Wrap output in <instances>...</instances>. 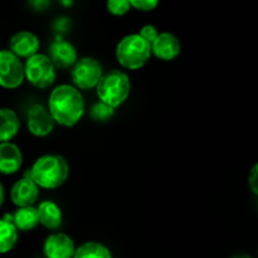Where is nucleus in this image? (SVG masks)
Listing matches in <instances>:
<instances>
[{
	"instance_id": "1",
	"label": "nucleus",
	"mask_w": 258,
	"mask_h": 258,
	"mask_svg": "<svg viewBox=\"0 0 258 258\" xmlns=\"http://www.w3.org/2000/svg\"><path fill=\"white\" fill-rule=\"evenodd\" d=\"M48 111L55 123L64 127H73L85 115V98L81 91L72 85H59L50 92Z\"/></svg>"
},
{
	"instance_id": "2",
	"label": "nucleus",
	"mask_w": 258,
	"mask_h": 258,
	"mask_svg": "<svg viewBox=\"0 0 258 258\" xmlns=\"http://www.w3.org/2000/svg\"><path fill=\"white\" fill-rule=\"evenodd\" d=\"M24 176L32 179L38 188L57 189L68 180L70 164L62 155L44 154L33 163Z\"/></svg>"
},
{
	"instance_id": "3",
	"label": "nucleus",
	"mask_w": 258,
	"mask_h": 258,
	"mask_svg": "<svg viewBox=\"0 0 258 258\" xmlns=\"http://www.w3.org/2000/svg\"><path fill=\"white\" fill-rule=\"evenodd\" d=\"M96 90L100 102L115 110L128 98L131 91L130 77L123 71L111 70L103 73Z\"/></svg>"
},
{
	"instance_id": "4",
	"label": "nucleus",
	"mask_w": 258,
	"mask_h": 258,
	"mask_svg": "<svg viewBox=\"0 0 258 258\" xmlns=\"http://www.w3.org/2000/svg\"><path fill=\"white\" fill-rule=\"evenodd\" d=\"M150 57V44L139 34L125 35L116 47V58L125 70H140L149 62Z\"/></svg>"
},
{
	"instance_id": "5",
	"label": "nucleus",
	"mask_w": 258,
	"mask_h": 258,
	"mask_svg": "<svg viewBox=\"0 0 258 258\" xmlns=\"http://www.w3.org/2000/svg\"><path fill=\"white\" fill-rule=\"evenodd\" d=\"M24 76L30 85L45 90L54 85L57 71L47 54L37 53L24 62Z\"/></svg>"
},
{
	"instance_id": "6",
	"label": "nucleus",
	"mask_w": 258,
	"mask_h": 258,
	"mask_svg": "<svg viewBox=\"0 0 258 258\" xmlns=\"http://www.w3.org/2000/svg\"><path fill=\"white\" fill-rule=\"evenodd\" d=\"M103 75L100 60L93 57H82L71 68V81L73 87L80 90H92L100 82Z\"/></svg>"
},
{
	"instance_id": "7",
	"label": "nucleus",
	"mask_w": 258,
	"mask_h": 258,
	"mask_svg": "<svg viewBox=\"0 0 258 258\" xmlns=\"http://www.w3.org/2000/svg\"><path fill=\"white\" fill-rule=\"evenodd\" d=\"M25 81L24 63L9 49H0V87L15 90Z\"/></svg>"
},
{
	"instance_id": "8",
	"label": "nucleus",
	"mask_w": 258,
	"mask_h": 258,
	"mask_svg": "<svg viewBox=\"0 0 258 258\" xmlns=\"http://www.w3.org/2000/svg\"><path fill=\"white\" fill-rule=\"evenodd\" d=\"M27 126L32 135L37 138H45L54 130L55 122L45 106L35 103L28 110Z\"/></svg>"
},
{
	"instance_id": "9",
	"label": "nucleus",
	"mask_w": 258,
	"mask_h": 258,
	"mask_svg": "<svg viewBox=\"0 0 258 258\" xmlns=\"http://www.w3.org/2000/svg\"><path fill=\"white\" fill-rule=\"evenodd\" d=\"M76 244L68 234L55 232L49 234L43 243L45 258H73Z\"/></svg>"
},
{
	"instance_id": "10",
	"label": "nucleus",
	"mask_w": 258,
	"mask_h": 258,
	"mask_svg": "<svg viewBox=\"0 0 258 258\" xmlns=\"http://www.w3.org/2000/svg\"><path fill=\"white\" fill-rule=\"evenodd\" d=\"M48 58L53 63L55 70L57 68H59V70H68V68H72L75 63L77 62V49L68 40L55 39L50 44Z\"/></svg>"
},
{
	"instance_id": "11",
	"label": "nucleus",
	"mask_w": 258,
	"mask_h": 258,
	"mask_svg": "<svg viewBox=\"0 0 258 258\" xmlns=\"http://www.w3.org/2000/svg\"><path fill=\"white\" fill-rule=\"evenodd\" d=\"M40 40L33 32L29 30H20L15 33L9 42V50L13 54L17 55L19 59L22 58L33 57L34 54L39 53Z\"/></svg>"
},
{
	"instance_id": "12",
	"label": "nucleus",
	"mask_w": 258,
	"mask_h": 258,
	"mask_svg": "<svg viewBox=\"0 0 258 258\" xmlns=\"http://www.w3.org/2000/svg\"><path fill=\"white\" fill-rule=\"evenodd\" d=\"M39 198V188L30 178L23 176L10 189V199L18 208L33 207Z\"/></svg>"
},
{
	"instance_id": "13",
	"label": "nucleus",
	"mask_w": 258,
	"mask_h": 258,
	"mask_svg": "<svg viewBox=\"0 0 258 258\" xmlns=\"http://www.w3.org/2000/svg\"><path fill=\"white\" fill-rule=\"evenodd\" d=\"M151 55L161 60H173L180 54L181 43L173 33H159L156 39L150 44Z\"/></svg>"
},
{
	"instance_id": "14",
	"label": "nucleus",
	"mask_w": 258,
	"mask_h": 258,
	"mask_svg": "<svg viewBox=\"0 0 258 258\" xmlns=\"http://www.w3.org/2000/svg\"><path fill=\"white\" fill-rule=\"evenodd\" d=\"M23 165V154L14 143H0V173L13 175Z\"/></svg>"
},
{
	"instance_id": "15",
	"label": "nucleus",
	"mask_w": 258,
	"mask_h": 258,
	"mask_svg": "<svg viewBox=\"0 0 258 258\" xmlns=\"http://www.w3.org/2000/svg\"><path fill=\"white\" fill-rule=\"evenodd\" d=\"M39 224L49 231H57L63 222V213L59 206L53 201H44L37 207Z\"/></svg>"
},
{
	"instance_id": "16",
	"label": "nucleus",
	"mask_w": 258,
	"mask_h": 258,
	"mask_svg": "<svg viewBox=\"0 0 258 258\" xmlns=\"http://www.w3.org/2000/svg\"><path fill=\"white\" fill-rule=\"evenodd\" d=\"M20 130V120L14 110L0 107V143H10Z\"/></svg>"
},
{
	"instance_id": "17",
	"label": "nucleus",
	"mask_w": 258,
	"mask_h": 258,
	"mask_svg": "<svg viewBox=\"0 0 258 258\" xmlns=\"http://www.w3.org/2000/svg\"><path fill=\"white\" fill-rule=\"evenodd\" d=\"M12 217L13 224H14L18 231H32L39 224L37 207L34 206L18 208Z\"/></svg>"
},
{
	"instance_id": "18",
	"label": "nucleus",
	"mask_w": 258,
	"mask_h": 258,
	"mask_svg": "<svg viewBox=\"0 0 258 258\" xmlns=\"http://www.w3.org/2000/svg\"><path fill=\"white\" fill-rule=\"evenodd\" d=\"M19 231L14 224L4 218L0 219V254H5L12 251L18 243Z\"/></svg>"
},
{
	"instance_id": "19",
	"label": "nucleus",
	"mask_w": 258,
	"mask_h": 258,
	"mask_svg": "<svg viewBox=\"0 0 258 258\" xmlns=\"http://www.w3.org/2000/svg\"><path fill=\"white\" fill-rule=\"evenodd\" d=\"M73 258H112L107 246L101 242H85L76 248Z\"/></svg>"
},
{
	"instance_id": "20",
	"label": "nucleus",
	"mask_w": 258,
	"mask_h": 258,
	"mask_svg": "<svg viewBox=\"0 0 258 258\" xmlns=\"http://www.w3.org/2000/svg\"><path fill=\"white\" fill-rule=\"evenodd\" d=\"M113 113H115V110H113V108H111L110 106L105 105V103L100 102V101H98L97 103H95L90 111L91 117H92L95 121L110 120V118L113 116Z\"/></svg>"
},
{
	"instance_id": "21",
	"label": "nucleus",
	"mask_w": 258,
	"mask_h": 258,
	"mask_svg": "<svg viewBox=\"0 0 258 258\" xmlns=\"http://www.w3.org/2000/svg\"><path fill=\"white\" fill-rule=\"evenodd\" d=\"M108 13L115 17H123V15L127 14L130 12V2L127 0H110L106 4Z\"/></svg>"
},
{
	"instance_id": "22",
	"label": "nucleus",
	"mask_w": 258,
	"mask_h": 258,
	"mask_svg": "<svg viewBox=\"0 0 258 258\" xmlns=\"http://www.w3.org/2000/svg\"><path fill=\"white\" fill-rule=\"evenodd\" d=\"M159 5V2L156 0H131L130 7L140 12H151Z\"/></svg>"
},
{
	"instance_id": "23",
	"label": "nucleus",
	"mask_w": 258,
	"mask_h": 258,
	"mask_svg": "<svg viewBox=\"0 0 258 258\" xmlns=\"http://www.w3.org/2000/svg\"><path fill=\"white\" fill-rule=\"evenodd\" d=\"M158 34H159L158 29L151 24L144 25V27L140 29V33H139V35H140L144 40H146L149 44H151V43L156 39Z\"/></svg>"
},
{
	"instance_id": "24",
	"label": "nucleus",
	"mask_w": 258,
	"mask_h": 258,
	"mask_svg": "<svg viewBox=\"0 0 258 258\" xmlns=\"http://www.w3.org/2000/svg\"><path fill=\"white\" fill-rule=\"evenodd\" d=\"M248 186L249 189H251L252 193H253L254 196H257L258 194V165L257 164H254L253 168L251 169V173H249L248 175Z\"/></svg>"
},
{
	"instance_id": "25",
	"label": "nucleus",
	"mask_w": 258,
	"mask_h": 258,
	"mask_svg": "<svg viewBox=\"0 0 258 258\" xmlns=\"http://www.w3.org/2000/svg\"><path fill=\"white\" fill-rule=\"evenodd\" d=\"M4 199H5V191H4V186H3V184L0 183V208H2L3 203H4Z\"/></svg>"
},
{
	"instance_id": "26",
	"label": "nucleus",
	"mask_w": 258,
	"mask_h": 258,
	"mask_svg": "<svg viewBox=\"0 0 258 258\" xmlns=\"http://www.w3.org/2000/svg\"><path fill=\"white\" fill-rule=\"evenodd\" d=\"M233 258H252V257L248 256V254H246V253H241V254H237V256H234Z\"/></svg>"
}]
</instances>
